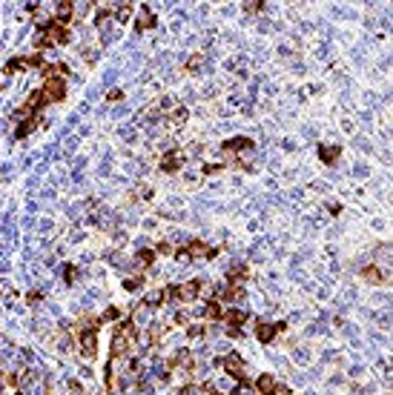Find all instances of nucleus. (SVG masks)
I'll return each instance as SVG.
<instances>
[{
    "label": "nucleus",
    "mask_w": 393,
    "mask_h": 395,
    "mask_svg": "<svg viewBox=\"0 0 393 395\" xmlns=\"http://www.w3.org/2000/svg\"><path fill=\"white\" fill-rule=\"evenodd\" d=\"M135 338H138V329H135V324L126 318V321H121V324L115 326V335H112V352H109V358L118 361L124 358L126 350L135 344Z\"/></svg>",
    "instance_id": "1"
},
{
    "label": "nucleus",
    "mask_w": 393,
    "mask_h": 395,
    "mask_svg": "<svg viewBox=\"0 0 393 395\" xmlns=\"http://www.w3.org/2000/svg\"><path fill=\"white\" fill-rule=\"evenodd\" d=\"M201 290H204V284H201V281H184V284H172V287H167L170 298H175L178 304H192V301L201 295Z\"/></svg>",
    "instance_id": "2"
},
{
    "label": "nucleus",
    "mask_w": 393,
    "mask_h": 395,
    "mask_svg": "<svg viewBox=\"0 0 393 395\" xmlns=\"http://www.w3.org/2000/svg\"><path fill=\"white\" fill-rule=\"evenodd\" d=\"M175 255H178V261H184V258H187V261H189V258H207V261H210V258H215V255H218V249H210L201 238H192L187 246L175 249Z\"/></svg>",
    "instance_id": "3"
},
{
    "label": "nucleus",
    "mask_w": 393,
    "mask_h": 395,
    "mask_svg": "<svg viewBox=\"0 0 393 395\" xmlns=\"http://www.w3.org/2000/svg\"><path fill=\"white\" fill-rule=\"evenodd\" d=\"M218 364H221L224 372H227L230 378H235L238 384H250V378H247V369H244V361H241V355H238V352H230V355H224Z\"/></svg>",
    "instance_id": "4"
},
{
    "label": "nucleus",
    "mask_w": 393,
    "mask_h": 395,
    "mask_svg": "<svg viewBox=\"0 0 393 395\" xmlns=\"http://www.w3.org/2000/svg\"><path fill=\"white\" fill-rule=\"evenodd\" d=\"M98 326H101V318H92V324L81 332V355L83 358H95V352H98V338H95Z\"/></svg>",
    "instance_id": "5"
},
{
    "label": "nucleus",
    "mask_w": 393,
    "mask_h": 395,
    "mask_svg": "<svg viewBox=\"0 0 393 395\" xmlns=\"http://www.w3.org/2000/svg\"><path fill=\"white\" fill-rule=\"evenodd\" d=\"M40 29H43V32H40V35H43V37H49V43H58V46H63V43H69V26H63V23H58V20H55V18H49V20H46V23H43V26H40Z\"/></svg>",
    "instance_id": "6"
},
{
    "label": "nucleus",
    "mask_w": 393,
    "mask_h": 395,
    "mask_svg": "<svg viewBox=\"0 0 393 395\" xmlns=\"http://www.w3.org/2000/svg\"><path fill=\"white\" fill-rule=\"evenodd\" d=\"M40 95H43V100H52V103L63 100V97H66V80L63 78H46Z\"/></svg>",
    "instance_id": "7"
},
{
    "label": "nucleus",
    "mask_w": 393,
    "mask_h": 395,
    "mask_svg": "<svg viewBox=\"0 0 393 395\" xmlns=\"http://www.w3.org/2000/svg\"><path fill=\"white\" fill-rule=\"evenodd\" d=\"M247 312L244 309H227L224 312V321H227V335H232V338H241V329L238 326L241 324H247Z\"/></svg>",
    "instance_id": "8"
},
{
    "label": "nucleus",
    "mask_w": 393,
    "mask_h": 395,
    "mask_svg": "<svg viewBox=\"0 0 393 395\" xmlns=\"http://www.w3.org/2000/svg\"><path fill=\"white\" fill-rule=\"evenodd\" d=\"M158 26V18H155V12L143 3L138 6V18H135V32H146V29H155Z\"/></svg>",
    "instance_id": "9"
},
{
    "label": "nucleus",
    "mask_w": 393,
    "mask_h": 395,
    "mask_svg": "<svg viewBox=\"0 0 393 395\" xmlns=\"http://www.w3.org/2000/svg\"><path fill=\"white\" fill-rule=\"evenodd\" d=\"M284 329H287L284 321H278V324H264V321H261V324L256 326V338H259L261 344H270L278 332H284Z\"/></svg>",
    "instance_id": "10"
},
{
    "label": "nucleus",
    "mask_w": 393,
    "mask_h": 395,
    "mask_svg": "<svg viewBox=\"0 0 393 395\" xmlns=\"http://www.w3.org/2000/svg\"><path fill=\"white\" fill-rule=\"evenodd\" d=\"M181 163H184V152H181V149H170V152H167V155L161 158V169L167 172V175L178 172Z\"/></svg>",
    "instance_id": "11"
},
{
    "label": "nucleus",
    "mask_w": 393,
    "mask_h": 395,
    "mask_svg": "<svg viewBox=\"0 0 393 395\" xmlns=\"http://www.w3.org/2000/svg\"><path fill=\"white\" fill-rule=\"evenodd\" d=\"M224 155H235V152H247L253 149V141L250 138H244V135H238V138H230V141H224Z\"/></svg>",
    "instance_id": "12"
},
{
    "label": "nucleus",
    "mask_w": 393,
    "mask_h": 395,
    "mask_svg": "<svg viewBox=\"0 0 393 395\" xmlns=\"http://www.w3.org/2000/svg\"><path fill=\"white\" fill-rule=\"evenodd\" d=\"M72 18H75V3H69V0H61V3H55V20H58V23L69 26Z\"/></svg>",
    "instance_id": "13"
},
{
    "label": "nucleus",
    "mask_w": 393,
    "mask_h": 395,
    "mask_svg": "<svg viewBox=\"0 0 393 395\" xmlns=\"http://www.w3.org/2000/svg\"><path fill=\"white\" fill-rule=\"evenodd\" d=\"M319 158H322L324 166H336V160L341 158V146H327V143H322V146H319Z\"/></svg>",
    "instance_id": "14"
},
{
    "label": "nucleus",
    "mask_w": 393,
    "mask_h": 395,
    "mask_svg": "<svg viewBox=\"0 0 393 395\" xmlns=\"http://www.w3.org/2000/svg\"><path fill=\"white\" fill-rule=\"evenodd\" d=\"M247 278H250V266H247V263H241V266H235V269H230V272H227L230 287H241Z\"/></svg>",
    "instance_id": "15"
},
{
    "label": "nucleus",
    "mask_w": 393,
    "mask_h": 395,
    "mask_svg": "<svg viewBox=\"0 0 393 395\" xmlns=\"http://www.w3.org/2000/svg\"><path fill=\"white\" fill-rule=\"evenodd\" d=\"M256 392H259V395H273V392H276V378L267 375V372L259 375V378H256Z\"/></svg>",
    "instance_id": "16"
},
{
    "label": "nucleus",
    "mask_w": 393,
    "mask_h": 395,
    "mask_svg": "<svg viewBox=\"0 0 393 395\" xmlns=\"http://www.w3.org/2000/svg\"><path fill=\"white\" fill-rule=\"evenodd\" d=\"M167 301H170V292L158 290V292H152V295H146V298H143V304H146L150 309H158V307H164Z\"/></svg>",
    "instance_id": "17"
},
{
    "label": "nucleus",
    "mask_w": 393,
    "mask_h": 395,
    "mask_svg": "<svg viewBox=\"0 0 393 395\" xmlns=\"http://www.w3.org/2000/svg\"><path fill=\"white\" fill-rule=\"evenodd\" d=\"M37 126H40V118H26V123H20L18 129H15V138H18V141H23V138H26V135H32V129H37Z\"/></svg>",
    "instance_id": "18"
},
{
    "label": "nucleus",
    "mask_w": 393,
    "mask_h": 395,
    "mask_svg": "<svg viewBox=\"0 0 393 395\" xmlns=\"http://www.w3.org/2000/svg\"><path fill=\"white\" fill-rule=\"evenodd\" d=\"M362 278H367V281H370V284H384V272H382V269H376L373 263L362 269Z\"/></svg>",
    "instance_id": "19"
},
{
    "label": "nucleus",
    "mask_w": 393,
    "mask_h": 395,
    "mask_svg": "<svg viewBox=\"0 0 393 395\" xmlns=\"http://www.w3.org/2000/svg\"><path fill=\"white\" fill-rule=\"evenodd\" d=\"M135 258H138V266H141V269H146V266H152V263H155V249H138V255H135Z\"/></svg>",
    "instance_id": "20"
},
{
    "label": "nucleus",
    "mask_w": 393,
    "mask_h": 395,
    "mask_svg": "<svg viewBox=\"0 0 393 395\" xmlns=\"http://www.w3.org/2000/svg\"><path fill=\"white\" fill-rule=\"evenodd\" d=\"M204 315L210 318V321H218V318H224V307L218 304V301H210L204 307Z\"/></svg>",
    "instance_id": "21"
},
{
    "label": "nucleus",
    "mask_w": 393,
    "mask_h": 395,
    "mask_svg": "<svg viewBox=\"0 0 393 395\" xmlns=\"http://www.w3.org/2000/svg\"><path fill=\"white\" fill-rule=\"evenodd\" d=\"M201 63H204V54H201V52H195L187 63H184V72H198V66H201Z\"/></svg>",
    "instance_id": "22"
},
{
    "label": "nucleus",
    "mask_w": 393,
    "mask_h": 395,
    "mask_svg": "<svg viewBox=\"0 0 393 395\" xmlns=\"http://www.w3.org/2000/svg\"><path fill=\"white\" fill-rule=\"evenodd\" d=\"M63 281H66V284H75V281H78V266L66 263V266H63Z\"/></svg>",
    "instance_id": "23"
},
{
    "label": "nucleus",
    "mask_w": 393,
    "mask_h": 395,
    "mask_svg": "<svg viewBox=\"0 0 393 395\" xmlns=\"http://www.w3.org/2000/svg\"><path fill=\"white\" fill-rule=\"evenodd\" d=\"M161 335H164V326L161 324H152V329H150V344H152V347L161 341Z\"/></svg>",
    "instance_id": "24"
},
{
    "label": "nucleus",
    "mask_w": 393,
    "mask_h": 395,
    "mask_svg": "<svg viewBox=\"0 0 393 395\" xmlns=\"http://www.w3.org/2000/svg\"><path fill=\"white\" fill-rule=\"evenodd\" d=\"M118 318H121V309H118V307H109L107 312L101 315V324H104V321H118Z\"/></svg>",
    "instance_id": "25"
},
{
    "label": "nucleus",
    "mask_w": 393,
    "mask_h": 395,
    "mask_svg": "<svg viewBox=\"0 0 393 395\" xmlns=\"http://www.w3.org/2000/svg\"><path fill=\"white\" fill-rule=\"evenodd\" d=\"M264 6H267L264 0H253V3H244V9L250 12V15H259V12L264 9Z\"/></svg>",
    "instance_id": "26"
},
{
    "label": "nucleus",
    "mask_w": 393,
    "mask_h": 395,
    "mask_svg": "<svg viewBox=\"0 0 393 395\" xmlns=\"http://www.w3.org/2000/svg\"><path fill=\"white\" fill-rule=\"evenodd\" d=\"M141 284H143V278L138 275V278H129V281H124V290H129V292H132V290H138Z\"/></svg>",
    "instance_id": "27"
},
{
    "label": "nucleus",
    "mask_w": 393,
    "mask_h": 395,
    "mask_svg": "<svg viewBox=\"0 0 393 395\" xmlns=\"http://www.w3.org/2000/svg\"><path fill=\"white\" fill-rule=\"evenodd\" d=\"M201 392H204V395H224V392H218L213 384H201Z\"/></svg>",
    "instance_id": "28"
},
{
    "label": "nucleus",
    "mask_w": 393,
    "mask_h": 395,
    "mask_svg": "<svg viewBox=\"0 0 393 395\" xmlns=\"http://www.w3.org/2000/svg\"><path fill=\"white\" fill-rule=\"evenodd\" d=\"M155 252H158V255H172L175 249H172L170 244H158V249H155Z\"/></svg>",
    "instance_id": "29"
},
{
    "label": "nucleus",
    "mask_w": 393,
    "mask_h": 395,
    "mask_svg": "<svg viewBox=\"0 0 393 395\" xmlns=\"http://www.w3.org/2000/svg\"><path fill=\"white\" fill-rule=\"evenodd\" d=\"M121 97H124V92H121V89H112V92L107 95V100H112V103H115V100H121Z\"/></svg>",
    "instance_id": "30"
},
{
    "label": "nucleus",
    "mask_w": 393,
    "mask_h": 395,
    "mask_svg": "<svg viewBox=\"0 0 393 395\" xmlns=\"http://www.w3.org/2000/svg\"><path fill=\"white\" fill-rule=\"evenodd\" d=\"M218 169H221V163H207V166H204V175H215Z\"/></svg>",
    "instance_id": "31"
},
{
    "label": "nucleus",
    "mask_w": 393,
    "mask_h": 395,
    "mask_svg": "<svg viewBox=\"0 0 393 395\" xmlns=\"http://www.w3.org/2000/svg\"><path fill=\"white\" fill-rule=\"evenodd\" d=\"M187 332H189V338H198V335H204V326H189Z\"/></svg>",
    "instance_id": "32"
},
{
    "label": "nucleus",
    "mask_w": 393,
    "mask_h": 395,
    "mask_svg": "<svg viewBox=\"0 0 393 395\" xmlns=\"http://www.w3.org/2000/svg\"><path fill=\"white\" fill-rule=\"evenodd\" d=\"M175 324H189V318H187V312H175Z\"/></svg>",
    "instance_id": "33"
},
{
    "label": "nucleus",
    "mask_w": 393,
    "mask_h": 395,
    "mask_svg": "<svg viewBox=\"0 0 393 395\" xmlns=\"http://www.w3.org/2000/svg\"><path fill=\"white\" fill-rule=\"evenodd\" d=\"M26 301H29V304H35V301H40V292H29V295H26Z\"/></svg>",
    "instance_id": "34"
},
{
    "label": "nucleus",
    "mask_w": 393,
    "mask_h": 395,
    "mask_svg": "<svg viewBox=\"0 0 393 395\" xmlns=\"http://www.w3.org/2000/svg\"><path fill=\"white\" fill-rule=\"evenodd\" d=\"M18 395H26V392H18Z\"/></svg>",
    "instance_id": "35"
}]
</instances>
